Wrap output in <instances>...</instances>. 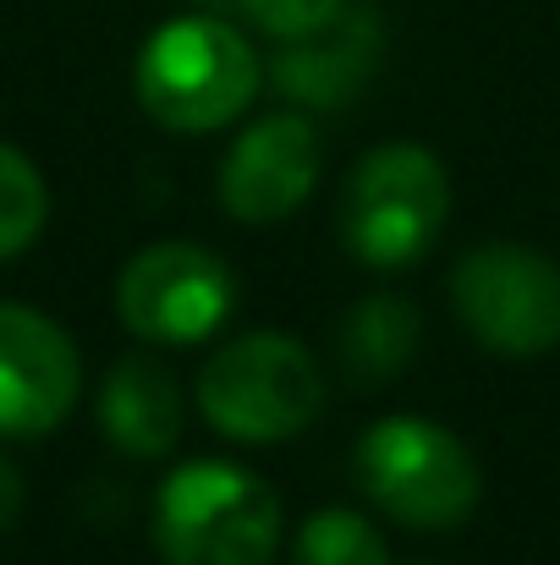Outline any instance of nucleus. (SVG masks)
Here are the masks:
<instances>
[{"instance_id": "f257e3e1", "label": "nucleus", "mask_w": 560, "mask_h": 565, "mask_svg": "<svg viewBox=\"0 0 560 565\" xmlns=\"http://www.w3.org/2000/svg\"><path fill=\"white\" fill-rule=\"evenodd\" d=\"M155 544L166 565H270L281 500L236 461H192L160 489Z\"/></svg>"}, {"instance_id": "f03ea898", "label": "nucleus", "mask_w": 560, "mask_h": 565, "mask_svg": "<svg viewBox=\"0 0 560 565\" xmlns=\"http://www.w3.org/2000/svg\"><path fill=\"white\" fill-rule=\"evenodd\" d=\"M258 77L253 44L220 17H177L138 55V99L177 132H209L242 116Z\"/></svg>"}, {"instance_id": "7ed1b4c3", "label": "nucleus", "mask_w": 560, "mask_h": 565, "mask_svg": "<svg viewBox=\"0 0 560 565\" xmlns=\"http://www.w3.org/2000/svg\"><path fill=\"white\" fill-rule=\"evenodd\" d=\"M198 406L220 434L270 445V439H292L297 428L319 417L325 379L308 347H297L292 335L258 330V335H236L203 363Z\"/></svg>"}, {"instance_id": "20e7f679", "label": "nucleus", "mask_w": 560, "mask_h": 565, "mask_svg": "<svg viewBox=\"0 0 560 565\" xmlns=\"http://www.w3.org/2000/svg\"><path fill=\"white\" fill-rule=\"evenodd\" d=\"M358 478L401 527H462L478 505L473 450L429 417H379L358 445Z\"/></svg>"}, {"instance_id": "39448f33", "label": "nucleus", "mask_w": 560, "mask_h": 565, "mask_svg": "<svg viewBox=\"0 0 560 565\" xmlns=\"http://www.w3.org/2000/svg\"><path fill=\"white\" fill-rule=\"evenodd\" d=\"M451 214V177L423 143H379L347 182L341 231L373 269H401L429 253Z\"/></svg>"}, {"instance_id": "423d86ee", "label": "nucleus", "mask_w": 560, "mask_h": 565, "mask_svg": "<svg viewBox=\"0 0 560 565\" xmlns=\"http://www.w3.org/2000/svg\"><path fill=\"white\" fill-rule=\"evenodd\" d=\"M451 297L489 352L539 358L560 347V269L522 242L473 247L451 275Z\"/></svg>"}, {"instance_id": "0eeeda50", "label": "nucleus", "mask_w": 560, "mask_h": 565, "mask_svg": "<svg viewBox=\"0 0 560 565\" xmlns=\"http://www.w3.org/2000/svg\"><path fill=\"white\" fill-rule=\"evenodd\" d=\"M236 302L231 269L198 242H155L116 280V313L144 341L192 347L225 324Z\"/></svg>"}, {"instance_id": "6e6552de", "label": "nucleus", "mask_w": 560, "mask_h": 565, "mask_svg": "<svg viewBox=\"0 0 560 565\" xmlns=\"http://www.w3.org/2000/svg\"><path fill=\"white\" fill-rule=\"evenodd\" d=\"M77 352L33 308L0 302V434H50L77 401Z\"/></svg>"}, {"instance_id": "1a4fd4ad", "label": "nucleus", "mask_w": 560, "mask_h": 565, "mask_svg": "<svg viewBox=\"0 0 560 565\" xmlns=\"http://www.w3.org/2000/svg\"><path fill=\"white\" fill-rule=\"evenodd\" d=\"M319 177V132L308 116H264L253 121L236 149L220 166V203L247 220V225H270L286 220Z\"/></svg>"}, {"instance_id": "9d476101", "label": "nucleus", "mask_w": 560, "mask_h": 565, "mask_svg": "<svg viewBox=\"0 0 560 565\" xmlns=\"http://www.w3.org/2000/svg\"><path fill=\"white\" fill-rule=\"evenodd\" d=\"M379 11L373 6H341L330 22L292 33L286 50L275 55V88L297 105L314 110H341L347 99H358L369 88L373 66H379Z\"/></svg>"}, {"instance_id": "9b49d317", "label": "nucleus", "mask_w": 560, "mask_h": 565, "mask_svg": "<svg viewBox=\"0 0 560 565\" xmlns=\"http://www.w3.org/2000/svg\"><path fill=\"white\" fill-rule=\"evenodd\" d=\"M99 423L116 450L127 456H166L182 434V390L166 363L155 358H121L99 390Z\"/></svg>"}, {"instance_id": "f8f14e48", "label": "nucleus", "mask_w": 560, "mask_h": 565, "mask_svg": "<svg viewBox=\"0 0 560 565\" xmlns=\"http://www.w3.org/2000/svg\"><path fill=\"white\" fill-rule=\"evenodd\" d=\"M412 352H418V313H412V302H401L390 291L363 297L341 319V363L363 384H384L390 374H401L412 363Z\"/></svg>"}, {"instance_id": "ddd939ff", "label": "nucleus", "mask_w": 560, "mask_h": 565, "mask_svg": "<svg viewBox=\"0 0 560 565\" xmlns=\"http://www.w3.org/2000/svg\"><path fill=\"white\" fill-rule=\"evenodd\" d=\"M50 214V192H44V177L33 171V160L11 143H0V258H17L39 225Z\"/></svg>"}, {"instance_id": "4468645a", "label": "nucleus", "mask_w": 560, "mask_h": 565, "mask_svg": "<svg viewBox=\"0 0 560 565\" xmlns=\"http://www.w3.org/2000/svg\"><path fill=\"white\" fill-rule=\"evenodd\" d=\"M292 565H390V555H384V539L358 511L330 505L297 533Z\"/></svg>"}, {"instance_id": "2eb2a0df", "label": "nucleus", "mask_w": 560, "mask_h": 565, "mask_svg": "<svg viewBox=\"0 0 560 565\" xmlns=\"http://www.w3.org/2000/svg\"><path fill=\"white\" fill-rule=\"evenodd\" d=\"M264 33H275V39H292V33H308V28H319V22H330L347 0H236Z\"/></svg>"}, {"instance_id": "dca6fc26", "label": "nucleus", "mask_w": 560, "mask_h": 565, "mask_svg": "<svg viewBox=\"0 0 560 565\" xmlns=\"http://www.w3.org/2000/svg\"><path fill=\"white\" fill-rule=\"evenodd\" d=\"M17 511H22V483H17V472L0 461V533L17 522Z\"/></svg>"}]
</instances>
